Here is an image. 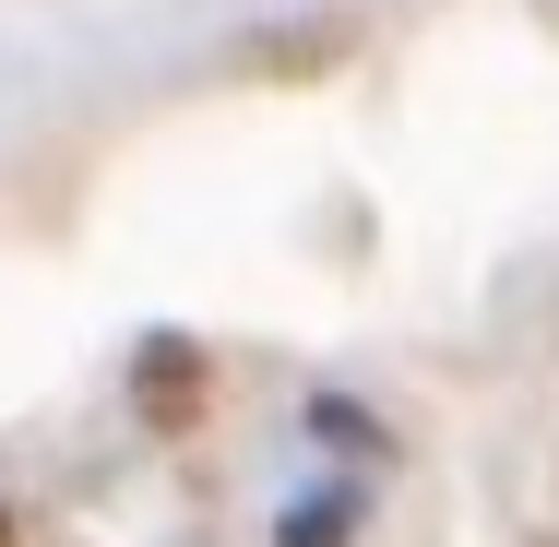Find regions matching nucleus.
I'll use <instances>...</instances> for the list:
<instances>
[{
	"instance_id": "1",
	"label": "nucleus",
	"mask_w": 559,
	"mask_h": 547,
	"mask_svg": "<svg viewBox=\"0 0 559 547\" xmlns=\"http://www.w3.org/2000/svg\"><path fill=\"white\" fill-rule=\"evenodd\" d=\"M143 393H155L143 417H167V429H179V417H191V393H203V357H191V345H155V357H143Z\"/></svg>"
},
{
	"instance_id": "2",
	"label": "nucleus",
	"mask_w": 559,
	"mask_h": 547,
	"mask_svg": "<svg viewBox=\"0 0 559 547\" xmlns=\"http://www.w3.org/2000/svg\"><path fill=\"white\" fill-rule=\"evenodd\" d=\"M0 547H24V536H12V512H0Z\"/></svg>"
}]
</instances>
